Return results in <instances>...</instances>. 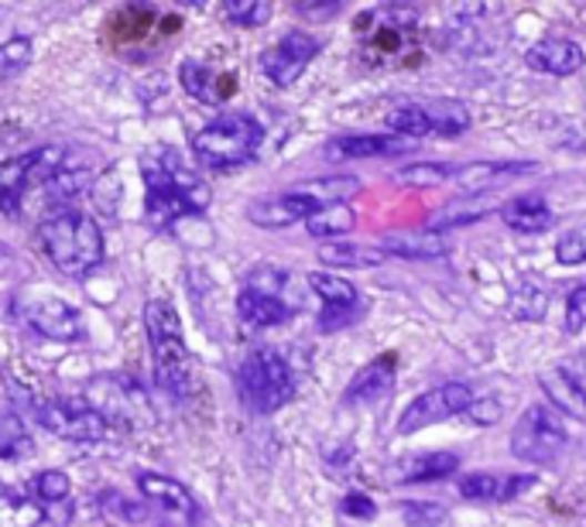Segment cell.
I'll use <instances>...</instances> for the list:
<instances>
[{
    "label": "cell",
    "mask_w": 586,
    "mask_h": 527,
    "mask_svg": "<svg viewBox=\"0 0 586 527\" xmlns=\"http://www.w3.org/2000/svg\"><path fill=\"white\" fill-rule=\"evenodd\" d=\"M144 213L151 226H172L175 220L200 216L210 206V185L195 175L185 161L172 148H159L154 154L144 158Z\"/></svg>",
    "instance_id": "obj_1"
},
{
    "label": "cell",
    "mask_w": 586,
    "mask_h": 527,
    "mask_svg": "<svg viewBox=\"0 0 586 527\" xmlns=\"http://www.w3.org/2000/svg\"><path fill=\"white\" fill-rule=\"evenodd\" d=\"M144 330H148V339H151L154 377H159V387L175 404H182L195 387V359L185 346L175 305L165 302V298H151L144 305Z\"/></svg>",
    "instance_id": "obj_2"
},
{
    "label": "cell",
    "mask_w": 586,
    "mask_h": 527,
    "mask_svg": "<svg viewBox=\"0 0 586 527\" xmlns=\"http://www.w3.org/2000/svg\"><path fill=\"white\" fill-rule=\"evenodd\" d=\"M46 257L69 277H83L103 264V233L93 216L80 210H59L38 226Z\"/></svg>",
    "instance_id": "obj_3"
},
{
    "label": "cell",
    "mask_w": 586,
    "mask_h": 527,
    "mask_svg": "<svg viewBox=\"0 0 586 527\" xmlns=\"http://www.w3.org/2000/svg\"><path fill=\"white\" fill-rule=\"evenodd\" d=\"M264 128L247 113H220L192 138V154L206 169H238L261 151Z\"/></svg>",
    "instance_id": "obj_4"
},
{
    "label": "cell",
    "mask_w": 586,
    "mask_h": 527,
    "mask_svg": "<svg viewBox=\"0 0 586 527\" xmlns=\"http://www.w3.org/2000/svg\"><path fill=\"white\" fill-rule=\"evenodd\" d=\"M241 401L257 415H275L295 397V374L275 349H251L238 371Z\"/></svg>",
    "instance_id": "obj_5"
},
{
    "label": "cell",
    "mask_w": 586,
    "mask_h": 527,
    "mask_svg": "<svg viewBox=\"0 0 586 527\" xmlns=\"http://www.w3.org/2000/svg\"><path fill=\"white\" fill-rule=\"evenodd\" d=\"M65 154H69L65 148L46 144V148H34L28 154L0 161V213L11 216V220L21 216L28 189L46 185L65 165Z\"/></svg>",
    "instance_id": "obj_6"
},
{
    "label": "cell",
    "mask_w": 586,
    "mask_h": 527,
    "mask_svg": "<svg viewBox=\"0 0 586 527\" xmlns=\"http://www.w3.org/2000/svg\"><path fill=\"white\" fill-rule=\"evenodd\" d=\"M566 442H569V432H566L563 418H556L545 404H532V408H525L512 428V453L532 466L556 463L566 449Z\"/></svg>",
    "instance_id": "obj_7"
},
{
    "label": "cell",
    "mask_w": 586,
    "mask_h": 527,
    "mask_svg": "<svg viewBox=\"0 0 586 527\" xmlns=\"http://www.w3.org/2000/svg\"><path fill=\"white\" fill-rule=\"evenodd\" d=\"M38 425L65 442H83V445L100 442L110 432V418L80 397H52L46 404H38Z\"/></svg>",
    "instance_id": "obj_8"
},
{
    "label": "cell",
    "mask_w": 586,
    "mask_h": 527,
    "mask_svg": "<svg viewBox=\"0 0 586 527\" xmlns=\"http://www.w3.org/2000/svg\"><path fill=\"white\" fill-rule=\"evenodd\" d=\"M474 404V391L466 384H440L433 391L418 394L398 418V435H415L428 425H440L446 418L463 415Z\"/></svg>",
    "instance_id": "obj_9"
},
{
    "label": "cell",
    "mask_w": 586,
    "mask_h": 527,
    "mask_svg": "<svg viewBox=\"0 0 586 527\" xmlns=\"http://www.w3.org/2000/svg\"><path fill=\"white\" fill-rule=\"evenodd\" d=\"M316 55H320V42H316V38L305 34V31H289L279 45H271L261 55V72L275 87H292Z\"/></svg>",
    "instance_id": "obj_10"
},
{
    "label": "cell",
    "mask_w": 586,
    "mask_h": 527,
    "mask_svg": "<svg viewBox=\"0 0 586 527\" xmlns=\"http://www.w3.org/2000/svg\"><path fill=\"white\" fill-rule=\"evenodd\" d=\"M28 326L38 333V336H46L52 343H80L87 326H83V315L75 312L69 302L62 298H34L28 302Z\"/></svg>",
    "instance_id": "obj_11"
},
{
    "label": "cell",
    "mask_w": 586,
    "mask_h": 527,
    "mask_svg": "<svg viewBox=\"0 0 586 527\" xmlns=\"http://www.w3.org/2000/svg\"><path fill=\"white\" fill-rule=\"evenodd\" d=\"M316 210H320L316 202L305 199L295 189H289V192H279V195L254 199L251 206H247V220L254 226H261V230H285V226L305 223Z\"/></svg>",
    "instance_id": "obj_12"
},
{
    "label": "cell",
    "mask_w": 586,
    "mask_h": 527,
    "mask_svg": "<svg viewBox=\"0 0 586 527\" xmlns=\"http://www.w3.org/2000/svg\"><path fill=\"white\" fill-rule=\"evenodd\" d=\"M305 281H309V288L323 298V318H320V330H336V326H343V322L357 312L361 295H357V288L350 285L346 277L330 274V271H312Z\"/></svg>",
    "instance_id": "obj_13"
},
{
    "label": "cell",
    "mask_w": 586,
    "mask_h": 527,
    "mask_svg": "<svg viewBox=\"0 0 586 527\" xmlns=\"http://www.w3.org/2000/svg\"><path fill=\"white\" fill-rule=\"evenodd\" d=\"M377 247L387 257H402V261H440L453 251V243L440 230H402V233H387Z\"/></svg>",
    "instance_id": "obj_14"
},
{
    "label": "cell",
    "mask_w": 586,
    "mask_h": 527,
    "mask_svg": "<svg viewBox=\"0 0 586 527\" xmlns=\"http://www.w3.org/2000/svg\"><path fill=\"white\" fill-rule=\"evenodd\" d=\"M535 486V476L518 473V476H501V473H474L459 479V497L463 500H481V504H507L522 497Z\"/></svg>",
    "instance_id": "obj_15"
},
{
    "label": "cell",
    "mask_w": 586,
    "mask_h": 527,
    "mask_svg": "<svg viewBox=\"0 0 586 527\" xmlns=\"http://www.w3.org/2000/svg\"><path fill=\"white\" fill-rule=\"evenodd\" d=\"M395 371H398L395 353H384V356L371 359L367 367H361L357 377L346 384L343 401L346 404H374V401L387 397L391 387H395Z\"/></svg>",
    "instance_id": "obj_16"
},
{
    "label": "cell",
    "mask_w": 586,
    "mask_h": 527,
    "mask_svg": "<svg viewBox=\"0 0 586 527\" xmlns=\"http://www.w3.org/2000/svg\"><path fill=\"white\" fill-rule=\"evenodd\" d=\"M535 172L532 161H471V165L453 169V185L463 192H487L515 175H528Z\"/></svg>",
    "instance_id": "obj_17"
},
{
    "label": "cell",
    "mask_w": 586,
    "mask_h": 527,
    "mask_svg": "<svg viewBox=\"0 0 586 527\" xmlns=\"http://www.w3.org/2000/svg\"><path fill=\"white\" fill-rule=\"evenodd\" d=\"M525 62L535 69V72H545V75H573L583 69V49L569 38H542L538 45H532L525 52Z\"/></svg>",
    "instance_id": "obj_18"
},
{
    "label": "cell",
    "mask_w": 586,
    "mask_h": 527,
    "mask_svg": "<svg viewBox=\"0 0 586 527\" xmlns=\"http://www.w3.org/2000/svg\"><path fill=\"white\" fill-rule=\"evenodd\" d=\"M408 151V141L398 134H343L326 144V154L336 161H354V158H387Z\"/></svg>",
    "instance_id": "obj_19"
},
{
    "label": "cell",
    "mask_w": 586,
    "mask_h": 527,
    "mask_svg": "<svg viewBox=\"0 0 586 527\" xmlns=\"http://www.w3.org/2000/svg\"><path fill=\"white\" fill-rule=\"evenodd\" d=\"M238 315L244 326L251 330H275L282 322H289L295 315V308L275 295H264V292H254V288H241L238 292Z\"/></svg>",
    "instance_id": "obj_20"
},
{
    "label": "cell",
    "mask_w": 586,
    "mask_h": 527,
    "mask_svg": "<svg viewBox=\"0 0 586 527\" xmlns=\"http://www.w3.org/2000/svg\"><path fill=\"white\" fill-rule=\"evenodd\" d=\"M538 387H542V394L549 397L563 415L579 418V422L586 418V391H583V384L569 371H563V367L542 371L538 374Z\"/></svg>",
    "instance_id": "obj_21"
},
{
    "label": "cell",
    "mask_w": 586,
    "mask_h": 527,
    "mask_svg": "<svg viewBox=\"0 0 586 527\" xmlns=\"http://www.w3.org/2000/svg\"><path fill=\"white\" fill-rule=\"evenodd\" d=\"M138 490L144 500L159 504L165 510H175V514H192V507H195L189 486L172 476H162V473H138Z\"/></svg>",
    "instance_id": "obj_22"
},
{
    "label": "cell",
    "mask_w": 586,
    "mask_h": 527,
    "mask_svg": "<svg viewBox=\"0 0 586 527\" xmlns=\"http://www.w3.org/2000/svg\"><path fill=\"white\" fill-rule=\"evenodd\" d=\"M501 220L512 226L515 233H545V230L556 223L553 210L545 206V199H538V195L512 199V202H507V206L501 210Z\"/></svg>",
    "instance_id": "obj_23"
},
{
    "label": "cell",
    "mask_w": 586,
    "mask_h": 527,
    "mask_svg": "<svg viewBox=\"0 0 586 527\" xmlns=\"http://www.w3.org/2000/svg\"><path fill=\"white\" fill-rule=\"evenodd\" d=\"M320 261L330 267H377L387 261V254L381 247H371V243H350V240H333L320 247Z\"/></svg>",
    "instance_id": "obj_24"
},
{
    "label": "cell",
    "mask_w": 586,
    "mask_h": 527,
    "mask_svg": "<svg viewBox=\"0 0 586 527\" xmlns=\"http://www.w3.org/2000/svg\"><path fill=\"white\" fill-rule=\"evenodd\" d=\"M179 75H182L185 93L192 100H200L203 107H220L226 100V93H230V90L220 87V75L213 69H206L203 62H195V59H185L182 69H179Z\"/></svg>",
    "instance_id": "obj_25"
},
{
    "label": "cell",
    "mask_w": 586,
    "mask_h": 527,
    "mask_svg": "<svg viewBox=\"0 0 586 527\" xmlns=\"http://www.w3.org/2000/svg\"><path fill=\"white\" fill-rule=\"evenodd\" d=\"M459 469L456 453H422L398 466V483H436Z\"/></svg>",
    "instance_id": "obj_26"
},
{
    "label": "cell",
    "mask_w": 586,
    "mask_h": 527,
    "mask_svg": "<svg viewBox=\"0 0 586 527\" xmlns=\"http://www.w3.org/2000/svg\"><path fill=\"white\" fill-rule=\"evenodd\" d=\"M357 226V213L346 206V202H333V206H323L316 210L309 220H305V230L309 236L316 240H336V236H346L350 230Z\"/></svg>",
    "instance_id": "obj_27"
},
{
    "label": "cell",
    "mask_w": 586,
    "mask_h": 527,
    "mask_svg": "<svg viewBox=\"0 0 586 527\" xmlns=\"http://www.w3.org/2000/svg\"><path fill=\"white\" fill-rule=\"evenodd\" d=\"M295 192H302L305 199H312L316 206H333V202H346L361 192V179L354 175H330V179H312V182H302L295 185Z\"/></svg>",
    "instance_id": "obj_28"
},
{
    "label": "cell",
    "mask_w": 586,
    "mask_h": 527,
    "mask_svg": "<svg viewBox=\"0 0 586 527\" xmlns=\"http://www.w3.org/2000/svg\"><path fill=\"white\" fill-rule=\"evenodd\" d=\"M387 131L398 138H428V134H436V124L425 107L408 103V107H398L387 113Z\"/></svg>",
    "instance_id": "obj_29"
},
{
    "label": "cell",
    "mask_w": 586,
    "mask_h": 527,
    "mask_svg": "<svg viewBox=\"0 0 586 527\" xmlns=\"http://www.w3.org/2000/svg\"><path fill=\"white\" fill-rule=\"evenodd\" d=\"M87 185H90L87 169H83V165H75V161L65 154V165L46 182V192H49V199H55V202H69V199L80 195Z\"/></svg>",
    "instance_id": "obj_30"
},
{
    "label": "cell",
    "mask_w": 586,
    "mask_h": 527,
    "mask_svg": "<svg viewBox=\"0 0 586 527\" xmlns=\"http://www.w3.org/2000/svg\"><path fill=\"white\" fill-rule=\"evenodd\" d=\"M46 520V510L28 497L4 494L0 497V527H38Z\"/></svg>",
    "instance_id": "obj_31"
},
{
    "label": "cell",
    "mask_w": 586,
    "mask_h": 527,
    "mask_svg": "<svg viewBox=\"0 0 586 527\" xmlns=\"http://www.w3.org/2000/svg\"><path fill=\"white\" fill-rule=\"evenodd\" d=\"M453 179V165H440V161H415L395 172V182L412 185V189H433Z\"/></svg>",
    "instance_id": "obj_32"
},
{
    "label": "cell",
    "mask_w": 586,
    "mask_h": 527,
    "mask_svg": "<svg viewBox=\"0 0 586 527\" xmlns=\"http://www.w3.org/2000/svg\"><path fill=\"white\" fill-rule=\"evenodd\" d=\"M425 110H428V116H433L440 138H456V134H463L466 128H471V113H466L463 103H433Z\"/></svg>",
    "instance_id": "obj_33"
},
{
    "label": "cell",
    "mask_w": 586,
    "mask_h": 527,
    "mask_svg": "<svg viewBox=\"0 0 586 527\" xmlns=\"http://www.w3.org/2000/svg\"><path fill=\"white\" fill-rule=\"evenodd\" d=\"M31 490L42 504H62L69 497V490H72V483H69V476L62 469H46V473H38L31 479Z\"/></svg>",
    "instance_id": "obj_34"
},
{
    "label": "cell",
    "mask_w": 586,
    "mask_h": 527,
    "mask_svg": "<svg viewBox=\"0 0 586 527\" xmlns=\"http://www.w3.org/2000/svg\"><path fill=\"white\" fill-rule=\"evenodd\" d=\"M223 11L233 24H241V28H261L271 14L267 0H223Z\"/></svg>",
    "instance_id": "obj_35"
},
{
    "label": "cell",
    "mask_w": 586,
    "mask_h": 527,
    "mask_svg": "<svg viewBox=\"0 0 586 527\" xmlns=\"http://www.w3.org/2000/svg\"><path fill=\"white\" fill-rule=\"evenodd\" d=\"M31 62V42L28 38H8L4 45H0V79H14L18 72H24Z\"/></svg>",
    "instance_id": "obj_36"
},
{
    "label": "cell",
    "mask_w": 586,
    "mask_h": 527,
    "mask_svg": "<svg viewBox=\"0 0 586 527\" xmlns=\"http://www.w3.org/2000/svg\"><path fill=\"white\" fill-rule=\"evenodd\" d=\"M402 517L408 527H443L446 507H440L433 500H408V504H402Z\"/></svg>",
    "instance_id": "obj_37"
},
{
    "label": "cell",
    "mask_w": 586,
    "mask_h": 527,
    "mask_svg": "<svg viewBox=\"0 0 586 527\" xmlns=\"http://www.w3.org/2000/svg\"><path fill=\"white\" fill-rule=\"evenodd\" d=\"M586 330V285H576L566 298V315H563V333L579 336Z\"/></svg>",
    "instance_id": "obj_38"
},
{
    "label": "cell",
    "mask_w": 586,
    "mask_h": 527,
    "mask_svg": "<svg viewBox=\"0 0 586 527\" xmlns=\"http://www.w3.org/2000/svg\"><path fill=\"white\" fill-rule=\"evenodd\" d=\"M491 210L487 206H471V210H459V206H449V210H443V213H436L433 216V223H428V230H449V226H466V223H477V220H484Z\"/></svg>",
    "instance_id": "obj_39"
},
{
    "label": "cell",
    "mask_w": 586,
    "mask_h": 527,
    "mask_svg": "<svg viewBox=\"0 0 586 527\" xmlns=\"http://www.w3.org/2000/svg\"><path fill=\"white\" fill-rule=\"evenodd\" d=\"M556 261L566 264V267L586 264V233H583V230L566 233V236L556 243Z\"/></svg>",
    "instance_id": "obj_40"
},
{
    "label": "cell",
    "mask_w": 586,
    "mask_h": 527,
    "mask_svg": "<svg viewBox=\"0 0 586 527\" xmlns=\"http://www.w3.org/2000/svg\"><path fill=\"white\" fill-rule=\"evenodd\" d=\"M512 308H515L518 318H542V312H545V292L538 285H535V292H532V285H522L515 292V298H512Z\"/></svg>",
    "instance_id": "obj_41"
},
{
    "label": "cell",
    "mask_w": 586,
    "mask_h": 527,
    "mask_svg": "<svg viewBox=\"0 0 586 527\" xmlns=\"http://www.w3.org/2000/svg\"><path fill=\"white\" fill-rule=\"evenodd\" d=\"M463 418L471 422V425H481V428H491L501 422V404L494 397H474L471 408L463 412Z\"/></svg>",
    "instance_id": "obj_42"
},
{
    "label": "cell",
    "mask_w": 586,
    "mask_h": 527,
    "mask_svg": "<svg viewBox=\"0 0 586 527\" xmlns=\"http://www.w3.org/2000/svg\"><path fill=\"white\" fill-rule=\"evenodd\" d=\"M340 507H343V514H346V517H361V520H371V517L377 514L374 500H371V497H364V494H346Z\"/></svg>",
    "instance_id": "obj_43"
},
{
    "label": "cell",
    "mask_w": 586,
    "mask_h": 527,
    "mask_svg": "<svg viewBox=\"0 0 586 527\" xmlns=\"http://www.w3.org/2000/svg\"><path fill=\"white\" fill-rule=\"evenodd\" d=\"M175 4H182V8H195V11H200V8H206V0H175Z\"/></svg>",
    "instance_id": "obj_44"
},
{
    "label": "cell",
    "mask_w": 586,
    "mask_h": 527,
    "mask_svg": "<svg viewBox=\"0 0 586 527\" xmlns=\"http://www.w3.org/2000/svg\"><path fill=\"white\" fill-rule=\"evenodd\" d=\"M579 148H583V151H586V141H583V144H579Z\"/></svg>",
    "instance_id": "obj_45"
},
{
    "label": "cell",
    "mask_w": 586,
    "mask_h": 527,
    "mask_svg": "<svg viewBox=\"0 0 586 527\" xmlns=\"http://www.w3.org/2000/svg\"><path fill=\"white\" fill-rule=\"evenodd\" d=\"M0 45H4V42H0Z\"/></svg>",
    "instance_id": "obj_46"
}]
</instances>
